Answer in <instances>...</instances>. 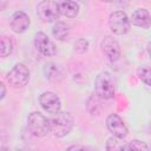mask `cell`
I'll return each instance as SVG.
<instances>
[{
    "label": "cell",
    "instance_id": "15",
    "mask_svg": "<svg viewBox=\"0 0 151 151\" xmlns=\"http://www.w3.org/2000/svg\"><path fill=\"white\" fill-rule=\"evenodd\" d=\"M52 34L53 37L59 41H65L68 38L70 28L68 25H66L63 21H57L52 27Z\"/></svg>",
    "mask_w": 151,
    "mask_h": 151
},
{
    "label": "cell",
    "instance_id": "3",
    "mask_svg": "<svg viewBox=\"0 0 151 151\" xmlns=\"http://www.w3.org/2000/svg\"><path fill=\"white\" fill-rule=\"evenodd\" d=\"M96 94L100 99H112L114 96V81L109 72H101L97 76L94 81Z\"/></svg>",
    "mask_w": 151,
    "mask_h": 151
},
{
    "label": "cell",
    "instance_id": "23",
    "mask_svg": "<svg viewBox=\"0 0 151 151\" xmlns=\"http://www.w3.org/2000/svg\"><path fill=\"white\" fill-rule=\"evenodd\" d=\"M147 53H149V55H150V58H151V41L147 44Z\"/></svg>",
    "mask_w": 151,
    "mask_h": 151
},
{
    "label": "cell",
    "instance_id": "24",
    "mask_svg": "<svg viewBox=\"0 0 151 151\" xmlns=\"http://www.w3.org/2000/svg\"><path fill=\"white\" fill-rule=\"evenodd\" d=\"M100 1H103V2H111V1H113V0H100Z\"/></svg>",
    "mask_w": 151,
    "mask_h": 151
},
{
    "label": "cell",
    "instance_id": "8",
    "mask_svg": "<svg viewBox=\"0 0 151 151\" xmlns=\"http://www.w3.org/2000/svg\"><path fill=\"white\" fill-rule=\"evenodd\" d=\"M106 126H107V130L114 137H118L122 139H124L129 133V130H127L124 120L117 113H110L106 117Z\"/></svg>",
    "mask_w": 151,
    "mask_h": 151
},
{
    "label": "cell",
    "instance_id": "13",
    "mask_svg": "<svg viewBox=\"0 0 151 151\" xmlns=\"http://www.w3.org/2000/svg\"><path fill=\"white\" fill-rule=\"evenodd\" d=\"M60 14L66 18H76L79 13V6L73 0H61L59 2Z\"/></svg>",
    "mask_w": 151,
    "mask_h": 151
},
{
    "label": "cell",
    "instance_id": "1",
    "mask_svg": "<svg viewBox=\"0 0 151 151\" xmlns=\"http://www.w3.org/2000/svg\"><path fill=\"white\" fill-rule=\"evenodd\" d=\"M50 123H51V132L53 133V136L57 138H63L72 131L74 125V118L70 112L59 111L58 113L54 114L53 118L50 119Z\"/></svg>",
    "mask_w": 151,
    "mask_h": 151
},
{
    "label": "cell",
    "instance_id": "18",
    "mask_svg": "<svg viewBox=\"0 0 151 151\" xmlns=\"http://www.w3.org/2000/svg\"><path fill=\"white\" fill-rule=\"evenodd\" d=\"M137 76L138 78L147 86L151 87V68L146 66H142L137 70Z\"/></svg>",
    "mask_w": 151,
    "mask_h": 151
},
{
    "label": "cell",
    "instance_id": "14",
    "mask_svg": "<svg viewBox=\"0 0 151 151\" xmlns=\"http://www.w3.org/2000/svg\"><path fill=\"white\" fill-rule=\"evenodd\" d=\"M44 74L46 77V79H48L51 81H54V83L60 81L64 78L61 68L57 64H54V63L45 64V66H44Z\"/></svg>",
    "mask_w": 151,
    "mask_h": 151
},
{
    "label": "cell",
    "instance_id": "7",
    "mask_svg": "<svg viewBox=\"0 0 151 151\" xmlns=\"http://www.w3.org/2000/svg\"><path fill=\"white\" fill-rule=\"evenodd\" d=\"M34 46L37 51L45 57H53L57 54V47L54 42L44 32H38L34 35Z\"/></svg>",
    "mask_w": 151,
    "mask_h": 151
},
{
    "label": "cell",
    "instance_id": "11",
    "mask_svg": "<svg viewBox=\"0 0 151 151\" xmlns=\"http://www.w3.org/2000/svg\"><path fill=\"white\" fill-rule=\"evenodd\" d=\"M31 20L28 18V15L22 12V11H17L12 14L11 17V21H9V26L12 28V31L14 33H24L27 31V28L29 27Z\"/></svg>",
    "mask_w": 151,
    "mask_h": 151
},
{
    "label": "cell",
    "instance_id": "25",
    "mask_svg": "<svg viewBox=\"0 0 151 151\" xmlns=\"http://www.w3.org/2000/svg\"><path fill=\"white\" fill-rule=\"evenodd\" d=\"M78 1H85V0H78Z\"/></svg>",
    "mask_w": 151,
    "mask_h": 151
},
{
    "label": "cell",
    "instance_id": "22",
    "mask_svg": "<svg viewBox=\"0 0 151 151\" xmlns=\"http://www.w3.org/2000/svg\"><path fill=\"white\" fill-rule=\"evenodd\" d=\"M0 87H1V96H0V99L2 100V99L5 98V96H6V87H5V84L1 83V84H0Z\"/></svg>",
    "mask_w": 151,
    "mask_h": 151
},
{
    "label": "cell",
    "instance_id": "20",
    "mask_svg": "<svg viewBox=\"0 0 151 151\" xmlns=\"http://www.w3.org/2000/svg\"><path fill=\"white\" fill-rule=\"evenodd\" d=\"M87 48H88V41L84 38H80L74 42V51L78 53H85Z\"/></svg>",
    "mask_w": 151,
    "mask_h": 151
},
{
    "label": "cell",
    "instance_id": "10",
    "mask_svg": "<svg viewBox=\"0 0 151 151\" xmlns=\"http://www.w3.org/2000/svg\"><path fill=\"white\" fill-rule=\"evenodd\" d=\"M101 51L110 61H117L122 54L120 45L112 35H106L101 40Z\"/></svg>",
    "mask_w": 151,
    "mask_h": 151
},
{
    "label": "cell",
    "instance_id": "12",
    "mask_svg": "<svg viewBox=\"0 0 151 151\" xmlns=\"http://www.w3.org/2000/svg\"><path fill=\"white\" fill-rule=\"evenodd\" d=\"M130 22L133 26L147 29L151 26V14L145 8H138L132 13L130 18Z\"/></svg>",
    "mask_w": 151,
    "mask_h": 151
},
{
    "label": "cell",
    "instance_id": "16",
    "mask_svg": "<svg viewBox=\"0 0 151 151\" xmlns=\"http://www.w3.org/2000/svg\"><path fill=\"white\" fill-rule=\"evenodd\" d=\"M14 42L11 37H2L1 38V47H0V54L2 58H6L13 52Z\"/></svg>",
    "mask_w": 151,
    "mask_h": 151
},
{
    "label": "cell",
    "instance_id": "21",
    "mask_svg": "<svg viewBox=\"0 0 151 151\" xmlns=\"http://www.w3.org/2000/svg\"><path fill=\"white\" fill-rule=\"evenodd\" d=\"M87 147L83 146V145H71L67 147V150H86Z\"/></svg>",
    "mask_w": 151,
    "mask_h": 151
},
{
    "label": "cell",
    "instance_id": "19",
    "mask_svg": "<svg viewBox=\"0 0 151 151\" xmlns=\"http://www.w3.org/2000/svg\"><path fill=\"white\" fill-rule=\"evenodd\" d=\"M150 147L142 140H138V139H133L129 143H126V146H125V150H149Z\"/></svg>",
    "mask_w": 151,
    "mask_h": 151
},
{
    "label": "cell",
    "instance_id": "17",
    "mask_svg": "<svg viewBox=\"0 0 151 151\" xmlns=\"http://www.w3.org/2000/svg\"><path fill=\"white\" fill-rule=\"evenodd\" d=\"M125 146L126 144L123 143L122 138H118V137H111L107 139L106 142V146L105 149L109 150V151H114V150H125Z\"/></svg>",
    "mask_w": 151,
    "mask_h": 151
},
{
    "label": "cell",
    "instance_id": "4",
    "mask_svg": "<svg viewBox=\"0 0 151 151\" xmlns=\"http://www.w3.org/2000/svg\"><path fill=\"white\" fill-rule=\"evenodd\" d=\"M6 79L12 87L21 88V87L26 86L29 81V70L25 64L18 63L7 73Z\"/></svg>",
    "mask_w": 151,
    "mask_h": 151
},
{
    "label": "cell",
    "instance_id": "2",
    "mask_svg": "<svg viewBox=\"0 0 151 151\" xmlns=\"http://www.w3.org/2000/svg\"><path fill=\"white\" fill-rule=\"evenodd\" d=\"M27 127L29 132L38 138L45 137L48 132H51V123L42 113L32 112L27 118Z\"/></svg>",
    "mask_w": 151,
    "mask_h": 151
},
{
    "label": "cell",
    "instance_id": "6",
    "mask_svg": "<svg viewBox=\"0 0 151 151\" xmlns=\"http://www.w3.org/2000/svg\"><path fill=\"white\" fill-rule=\"evenodd\" d=\"M37 15L46 22L55 21L60 15L59 4L54 0H42L37 6Z\"/></svg>",
    "mask_w": 151,
    "mask_h": 151
},
{
    "label": "cell",
    "instance_id": "5",
    "mask_svg": "<svg viewBox=\"0 0 151 151\" xmlns=\"http://www.w3.org/2000/svg\"><path fill=\"white\" fill-rule=\"evenodd\" d=\"M130 19L127 14L123 11L112 12L109 17V27L113 34L123 35L130 31Z\"/></svg>",
    "mask_w": 151,
    "mask_h": 151
},
{
    "label": "cell",
    "instance_id": "9",
    "mask_svg": "<svg viewBox=\"0 0 151 151\" xmlns=\"http://www.w3.org/2000/svg\"><path fill=\"white\" fill-rule=\"evenodd\" d=\"M39 103H40V106L48 113L51 114H55L60 111L61 109V101H60V98L51 92V91H45L40 94L39 97Z\"/></svg>",
    "mask_w": 151,
    "mask_h": 151
}]
</instances>
